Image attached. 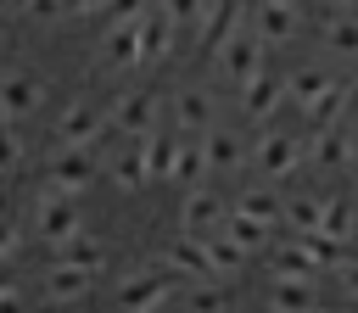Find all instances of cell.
<instances>
[{
  "label": "cell",
  "instance_id": "38",
  "mask_svg": "<svg viewBox=\"0 0 358 313\" xmlns=\"http://www.w3.org/2000/svg\"><path fill=\"white\" fill-rule=\"evenodd\" d=\"M274 6H296V0H274Z\"/></svg>",
  "mask_w": 358,
  "mask_h": 313
},
{
  "label": "cell",
  "instance_id": "22",
  "mask_svg": "<svg viewBox=\"0 0 358 313\" xmlns=\"http://www.w3.org/2000/svg\"><path fill=\"white\" fill-rule=\"evenodd\" d=\"M112 179L123 184V190H134V184H151V162H145V140H134L123 156H112Z\"/></svg>",
  "mask_w": 358,
  "mask_h": 313
},
{
  "label": "cell",
  "instance_id": "24",
  "mask_svg": "<svg viewBox=\"0 0 358 313\" xmlns=\"http://www.w3.org/2000/svg\"><path fill=\"white\" fill-rule=\"evenodd\" d=\"M235 212H241V218H252V224H268V229L285 218V207H280L268 190H241V196H235Z\"/></svg>",
  "mask_w": 358,
  "mask_h": 313
},
{
  "label": "cell",
  "instance_id": "21",
  "mask_svg": "<svg viewBox=\"0 0 358 313\" xmlns=\"http://www.w3.org/2000/svg\"><path fill=\"white\" fill-rule=\"evenodd\" d=\"M201 151H207V168H213V173H229V168H241V156H246L241 134H229V129H213V134L201 140Z\"/></svg>",
  "mask_w": 358,
  "mask_h": 313
},
{
  "label": "cell",
  "instance_id": "27",
  "mask_svg": "<svg viewBox=\"0 0 358 313\" xmlns=\"http://www.w3.org/2000/svg\"><path fill=\"white\" fill-rule=\"evenodd\" d=\"M229 307H235V302H229V291H218V279L185 291V313H229Z\"/></svg>",
  "mask_w": 358,
  "mask_h": 313
},
{
  "label": "cell",
  "instance_id": "13",
  "mask_svg": "<svg viewBox=\"0 0 358 313\" xmlns=\"http://www.w3.org/2000/svg\"><path fill=\"white\" fill-rule=\"evenodd\" d=\"M336 89H341V84H336L324 67H302V73H291V101H296V112H308V117H313Z\"/></svg>",
  "mask_w": 358,
  "mask_h": 313
},
{
  "label": "cell",
  "instance_id": "14",
  "mask_svg": "<svg viewBox=\"0 0 358 313\" xmlns=\"http://www.w3.org/2000/svg\"><path fill=\"white\" fill-rule=\"evenodd\" d=\"M268 313H324L313 279H274L268 285Z\"/></svg>",
  "mask_w": 358,
  "mask_h": 313
},
{
  "label": "cell",
  "instance_id": "29",
  "mask_svg": "<svg viewBox=\"0 0 358 313\" xmlns=\"http://www.w3.org/2000/svg\"><path fill=\"white\" fill-rule=\"evenodd\" d=\"M324 45H330L336 56H358V17H336V22H324Z\"/></svg>",
  "mask_w": 358,
  "mask_h": 313
},
{
  "label": "cell",
  "instance_id": "2",
  "mask_svg": "<svg viewBox=\"0 0 358 313\" xmlns=\"http://www.w3.org/2000/svg\"><path fill=\"white\" fill-rule=\"evenodd\" d=\"M173 279H185V285H207V279H218V263H213V252H207V235H179L173 246H162V257H157Z\"/></svg>",
  "mask_w": 358,
  "mask_h": 313
},
{
  "label": "cell",
  "instance_id": "37",
  "mask_svg": "<svg viewBox=\"0 0 358 313\" xmlns=\"http://www.w3.org/2000/svg\"><path fill=\"white\" fill-rule=\"evenodd\" d=\"M330 6H358V0H330Z\"/></svg>",
  "mask_w": 358,
  "mask_h": 313
},
{
  "label": "cell",
  "instance_id": "33",
  "mask_svg": "<svg viewBox=\"0 0 358 313\" xmlns=\"http://www.w3.org/2000/svg\"><path fill=\"white\" fill-rule=\"evenodd\" d=\"M336 285H341V291H347V296L358 302V257H347V263L336 268Z\"/></svg>",
  "mask_w": 358,
  "mask_h": 313
},
{
  "label": "cell",
  "instance_id": "5",
  "mask_svg": "<svg viewBox=\"0 0 358 313\" xmlns=\"http://www.w3.org/2000/svg\"><path fill=\"white\" fill-rule=\"evenodd\" d=\"M106 123H112V117L95 112L90 101H67V112L56 117V145H62V151H90L95 134H101Z\"/></svg>",
  "mask_w": 358,
  "mask_h": 313
},
{
  "label": "cell",
  "instance_id": "39",
  "mask_svg": "<svg viewBox=\"0 0 358 313\" xmlns=\"http://www.w3.org/2000/svg\"><path fill=\"white\" fill-rule=\"evenodd\" d=\"M352 95H358V89H352Z\"/></svg>",
  "mask_w": 358,
  "mask_h": 313
},
{
  "label": "cell",
  "instance_id": "16",
  "mask_svg": "<svg viewBox=\"0 0 358 313\" xmlns=\"http://www.w3.org/2000/svg\"><path fill=\"white\" fill-rule=\"evenodd\" d=\"M308 156H313L319 168H341L347 156H358V134H347V129H313Z\"/></svg>",
  "mask_w": 358,
  "mask_h": 313
},
{
  "label": "cell",
  "instance_id": "25",
  "mask_svg": "<svg viewBox=\"0 0 358 313\" xmlns=\"http://www.w3.org/2000/svg\"><path fill=\"white\" fill-rule=\"evenodd\" d=\"M285 224H291L296 235H319V224H324V196H296V201H285Z\"/></svg>",
  "mask_w": 358,
  "mask_h": 313
},
{
  "label": "cell",
  "instance_id": "30",
  "mask_svg": "<svg viewBox=\"0 0 358 313\" xmlns=\"http://www.w3.org/2000/svg\"><path fill=\"white\" fill-rule=\"evenodd\" d=\"M162 6H168V17L185 22V28H201V22L218 11V6H207V0H162Z\"/></svg>",
  "mask_w": 358,
  "mask_h": 313
},
{
  "label": "cell",
  "instance_id": "12",
  "mask_svg": "<svg viewBox=\"0 0 358 313\" xmlns=\"http://www.w3.org/2000/svg\"><path fill=\"white\" fill-rule=\"evenodd\" d=\"M224 224H229L224 201H218L213 190H201V184H196V190H190V201H185V212H179V229H185V235H218Z\"/></svg>",
  "mask_w": 358,
  "mask_h": 313
},
{
  "label": "cell",
  "instance_id": "36",
  "mask_svg": "<svg viewBox=\"0 0 358 313\" xmlns=\"http://www.w3.org/2000/svg\"><path fill=\"white\" fill-rule=\"evenodd\" d=\"M106 6H112V0H73V11H78V17H101Z\"/></svg>",
  "mask_w": 358,
  "mask_h": 313
},
{
  "label": "cell",
  "instance_id": "10",
  "mask_svg": "<svg viewBox=\"0 0 358 313\" xmlns=\"http://www.w3.org/2000/svg\"><path fill=\"white\" fill-rule=\"evenodd\" d=\"M90 179H95L90 151H62V156H50V168H45V184H50V190H62V196H84V190H90Z\"/></svg>",
  "mask_w": 358,
  "mask_h": 313
},
{
  "label": "cell",
  "instance_id": "23",
  "mask_svg": "<svg viewBox=\"0 0 358 313\" xmlns=\"http://www.w3.org/2000/svg\"><path fill=\"white\" fill-rule=\"evenodd\" d=\"M50 263H78V268H106V246L101 240H84V235H73V240H62L56 252H50Z\"/></svg>",
  "mask_w": 358,
  "mask_h": 313
},
{
  "label": "cell",
  "instance_id": "20",
  "mask_svg": "<svg viewBox=\"0 0 358 313\" xmlns=\"http://www.w3.org/2000/svg\"><path fill=\"white\" fill-rule=\"evenodd\" d=\"M268 274H274V279H319V268H313V257L302 252V240L274 246V252H268Z\"/></svg>",
  "mask_w": 358,
  "mask_h": 313
},
{
  "label": "cell",
  "instance_id": "17",
  "mask_svg": "<svg viewBox=\"0 0 358 313\" xmlns=\"http://www.w3.org/2000/svg\"><path fill=\"white\" fill-rule=\"evenodd\" d=\"M34 101H39V84H34L28 73H6V84H0V112H6V123H22V117L34 112Z\"/></svg>",
  "mask_w": 358,
  "mask_h": 313
},
{
  "label": "cell",
  "instance_id": "3",
  "mask_svg": "<svg viewBox=\"0 0 358 313\" xmlns=\"http://www.w3.org/2000/svg\"><path fill=\"white\" fill-rule=\"evenodd\" d=\"M168 291H173V274L157 263L145 274H129L117 285V313H162L168 307Z\"/></svg>",
  "mask_w": 358,
  "mask_h": 313
},
{
  "label": "cell",
  "instance_id": "34",
  "mask_svg": "<svg viewBox=\"0 0 358 313\" xmlns=\"http://www.w3.org/2000/svg\"><path fill=\"white\" fill-rule=\"evenodd\" d=\"M0 313H28V296H22V285H6V291H0Z\"/></svg>",
  "mask_w": 358,
  "mask_h": 313
},
{
  "label": "cell",
  "instance_id": "26",
  "mask_svg": "<svg viewBox=\"0 0 358 313\" xmlns=\"http://www.w3.org/2000/svg\"><path fill=\"white\" fill-rule=\"evenodd\" d=\"M224 235H229L235 246H246V252H257V246H268V240H274V229H268V224H252V218H241L235 207H229V224H224Z\"/></svg>",
  "mask_w": 358,
  "mask_h": 313
},
{
  "label": "cell",
  "instance_id": "11",
  "mask_svg": "<svg viewBox=\"0 0 358 313\" xmlns=\"http://www.w3.org/2000/svg\"><path fill=\"white\" fill-rule=\"evenodd\" d=\"M173 28H179V22L168 17V6H162V0H151V11L140 17V61H145V67H157V61L168 56Z\"/></svg>",
  "mask_w": 358,
  "mask_h": 313
},
{
  "label": "cell",
  "instance_id": "8",
  "mask_svg": "<svg viewBox=\"0 0 358 313\" xmlns=\"http://www.w3.org/2000/svg\"><path fill=\"white\" fill-rule=\"evenodd\" d=\"M90 279H95V268H78V263H50V268L39 274V296H45L50 307H67V302H78V296L90 291Z\"/></svg>",
  "mask_w": 358,
  "mask_h": 313
},
{
  "label": "cell",
  "instance_id": "9",
  "mask_svg": "<svg viewBox=\"0 0 358 313\" xmlns=\"http://www.w3.org/2000/svg\"><path fill=\"white\" fill-rule=\"evenodd\" d=\"M285 101H291V78H274L268 67H263L252 84H241V106H246V117H257V123H263L268 112H280Z\"/></svg>",
  "mask_w": 358,
  "mask_h": 313
},
{
  "label": "cell",
  "instance_id": "31",
  "mask_svg": "<svg viewBox=\"0 0 358 313\" xmlns=\"http://www.w3.org/2000/svg\"><path fill=\"white\" fill-rule=\"evenodd\" d=\"M22 240H28V229L11 218V224H6V240H0V257H6V263H17V257H22Z\"/></svg>",
  "mask_w": 358,
  "mask_h": 313
},
{
  "label": "cell",
  "instance_id": "6",
  "mask_svg": "<svg viewBox=\"0 0 358 313\" xmlns=\"http://www.w3.org/2000/svg\"><path fill=\"white\" fill-rule=\"evenodd\" d=\"M157 112H162L157 95H117L106 117H112L117 134H129V140H151V134H157Z\"/></svg>",
  "mask_w": 358,
  "mask_h": 313
},
{
  "label": "cell",
  "instance_id": "1",
  "mask_svg": "<svg viewBox=\"0 0 358 313\" xmlns=\"http://www.w3.org/2000/svg\"><path fill=\"white\" fill-rule=\"evenodd\" d=\"M28 229H34L39 246L73 240V235H78V196H62V190L45 184V190L34 196V207H28Z\"/></svg>",
  "mask_w": 358,
  "mask_h": 313
},
{
  "label": "cell",
  "instance_id": "19",
  "mask_svg": "<svg viewBox=\"0 0 358 313\" xmlns=\"http://www.w3.org/2000/svg\"><path fill=\"white\" fill-rule=\"evenodd\" d=\"M252 28H257L268 45H285V39H296V6H274V0H263Z\"/></svg>",
  "mask_w": 358,
  "mask_h": 313
},
{
  "label": "cell",
  "instance_id": "15",
  "mask_svg": "<svg viewBox=\"0 0 358 313\" xmlns=\"http://www.w3.org/2000/svg\"><path fill=\"white\" fill-rule=\"evenodd\" d=\"M101 61L106 67H145L140 61V22H117L101 34Z\"/></svg>",
  "mask_w": 358,
  "mask_h": 313
},
{
  "label": "cell",
  "instance_id": "4",
  "mask_svg": "<svg viewBox=\"0 0 358 313\" xmlns=\"http://www.w3.org/2000/svg\"><path fill=\"white\" fill-rule=\"evenodd\" d=\"M263 50H268V39L252 28V34H241V39H229L218 56H213V67L224 73V84H252L257 73H263Z\"/></svg>",
  "mask_w": 358,
  "mask_h": 313
},
{
  "label": "cell",
  "instance_id": "7",
  "mask_svg": "<svg viewBox=\"0 0 358 313\" xmlns=\"http://www.w3.org/2000/svg\"><path fill=\"white\" fill-rule=\"evenodd\" d=\"M302 156H308V145L291 140V134H263V140L252 145V162H257L263 179H285V173H296Z\"/></svg>",
  "mask_w": 358,
  "mask_h": 313
},
{
  "label": "cell",
  "instance_id": "18",
  "mask_svg": "<svg viewBox=\"0 0 358 313\" xmlns=\"http://www.w3.org/2000/svg\"><path fill=\"white\" fill-rule=\"evenodd\" d=\"M173 123H179V134H201V129L213 123L207 89H179V95H173Z\"/></svg>",
  "mask_w": 358,
  "mask_h": 313
},
{
  "label": "cell",
  "instance_id": "32",
  "mask_svg": "<svg viewBox=\"0 0 358 313\" xmlns=\"http://www.w3.org/2000/svg\"><path fill=\"white\" fill-rule=\"evenodd\" d=\"M6 168H22V123H6Z\"/></svg>",
  "mask_w": 358,
  "mask_h": 313
},
{
  "label": "cell",
  "instance_id": "28",
  "mask_svg": "<svg viewBox=\"0 0 358 313\" xmlns=\"http://www.w3.org/2000/svg\"><path fill=\"white\" fill-rule=\"evenodd\" d=\"M319 235H330V240L347 246V235H352V207H347L341 196H324V224H319Z\"/></svg>",
  "mask_w": 358,
  "mask_h": 313
},
{
  "label": "cell",
  "instance_id": "35",
  "mask_svg": "<svg viewBox=\"0 0 358 313\" xmlns=\"http://www.w3.org/2000/svg\"><path fill=\"white\" fill-rule=\"evenodd\" d=\"M34 17H56V11H73V0H22Z\"/></svg>",
  "mask_w": 358,
  "mask_h": 313
}]
</instances>
